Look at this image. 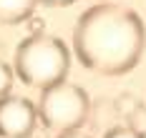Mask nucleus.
I'll return each mask as SVG.
<instances>
[{
  "instance_id": "f257e3e1",
  "label": "nucleus",
  "mask_w": 146,
  "mask_h": 138,
  "mask_svg": "<svg viewBox=\"0 0 146 138\" xmlns=\"http://www.w3.org/2000/svg\"><path fill=\"white\" fill-rule=\"evenodd\" d=\"M146 28L136 10L116 3H98L78 18L73 53L78 63L98 76H123L141 60Z\"/></svg>"
},
{
  "instance_id": "f03ea898",
  "label": "nucleus",
  "mask_w": 146,
  "mask_h": 138,
  "mask_svg": "<svg viewBox=\"0 0 146 138\" xmlns=\"http://www.w3.org/2000/svg\"><path fill=\"white\" fill-rule=\"evenodd\" d=\"M13 68L15 76L28 88L45 91L60 80H66L68 68H71V50L56 35L33 33L18 45Z\"/></svg>"
},
{
  "instance_id": "7ed1b4c3",
  "label": "nucleus",
  "mask_w": 146,
  "mask_h": 138,
  "mask_svg": "<svg viewBox=\"0 0 146 138\" xmlns=\"http://www.w3.org/2000/svg\"><path fill=\"white\" fill-rule=\"evenodd\" d=\"M88 110H91L88 93L76 83L60 80L56 85L40 91L38 116H40V123L48 131L66 133V131L81 128L88 118Z\"/></svg>"
},
{
  "instance_id": "20e7f679",
  "label": "nucleus",
  "mask_w": 146,
  "mask_h": 138,
  "mask_svg": "<svg viewBox=\"0 0 146 138\" xmlns=\"http://www.w3.org/2000/svg\"><path fill=\"white\" fill-rule=\"evenodd\" d=\"M38 121V106L28 98L13 93L0 98V138H25L35 131Z\"/></svg>"
},
{
  "instance_id": "39448f33",
  "label": "nucleus",
  "mask_w": 146,
  "mask_h": 138,
  "mask_svg": "<svg viewBox=\"0 0 146 138\" xmlns=\"http://www.w3.org/2000/svg\"><path fill=\"white\" fill-rule=\"evenodd\" d=\"M40 0H0V23L3 25H15L30 20Z\"/></svg>"
},
{
  "instance_id": "423d86ee",
  "label": "nucleus",
  "mask_w": 146,
  "mask_h": 138,
  "mask_svg": "<svg viewBox=\"0 0 146 138\" xmlns=\"http://www.w3.org/2000/svg\"><path fill=\"white\" fill-rule=\"evenodd\" d=\"M13 78H15V68L8 65L5 60H0V98L10 93V88H13Z\"/></svg>"
},
{
  "instance_id": "0eeeda50",
  "label": "nucleus",
  "mask_w": 146,
  "mask_h": 138,
  "mask_svg": "<svg viewBox=\"0 0 146 138\" xmlns=\"http://www.w3.org/2000/svg\"><path fill=\"white\" fill-rule=\"evenodd\" d=\"M126 118H129V128H133L136 133L146 136V106H139L136 110H131Z\"/></svg>"
},
{
  "instance_id": "6e6552de",
  "label": "nucleus",
  "mask_w": 146,
  "mask_h": 138,
  "mask_svg": "<svg viewBox=\"0 0 146 138\" xmlns=\"http://www.w3.org/2000/svg\"><path fill=\"white\" fill-rule=\"evenodd\" d=\"M103 138H144V136L136 133V131L129 128V126H116V128H108Z\"/></svg>"
},
{
  "instance_id": "1a4fd4ad",
  "label": "nucleus",
  "mask_w": 146,
  "mask_h": 138,
  "mask_svg": "<svg viewBox=\"0 0 146 138\" xmlns=\"http://www.w3.org/2000/svg\"><path fill=\"white\" fill-rule=\"evenodd\" d=\"M139 106H141V103L133 98L131 93H123V95H121V98L116 101V108L121 110V113H123V116H129V113H131V110H136Z\"/></svg>"
},
{
  "instance_id": "9d476101",
  "label": "nucleus",
  "mask_w": 146,
  "mask_h": 138,
  "mask_svg": "<svg viewBox=\"0 0 146 138\" xmlns=\"http://www.w3.org/2000/svg\"><path fill=\"white\" fill-rule=\"evenodd\" d=\"M56 138H91L88 133H83L81 128H76V131H66V133H58Z\"/></svg>"
},
{
  "instance_id": "9b49d317",
  "label": "nucleus",
  "mask_w": 146,
  "mask_h": 138,
  "mask_svg": "<svg viewBox=\"0 0 146 138\" xmlns=\"http://www.w3.org/2000/svg\"><path fill=\"white\" fill-rule=\"evenodd\" d=\"M28 25H30V35H33V33H40V28H43V20H38V18H35V20H30Z\"/></svg>"
},
{
  "instance_id": "f8f14e48",
  "label": "nucleus",
  "mask_w": 146,
  "mask_h": 138,
  "mask_svg": "<svg viewBox=\"0 0 146 138\" xmlns=\"http://www.w3.org/2000/svg\"><path fill=\"white\" fill-rule=\"evenodd\" d=\"M48 5H56V8H66V5H73L76 0H45Z\"/></svg>"
},
{
  "instance_id": "ddd939ff",
  "label": "nucleus",
  "mask_w": 146,
  "mask_h": 138,
  "mask_svg": "<svg viewBox=\"0 0 146 138\" xmlns=\"http://www.w3.org/2000/svg\"><path fill=\"white\" fill-rule=\"evenodd\" d=\"M144 138H146V136H144Z\"/></svg>"
}]
</instances>
